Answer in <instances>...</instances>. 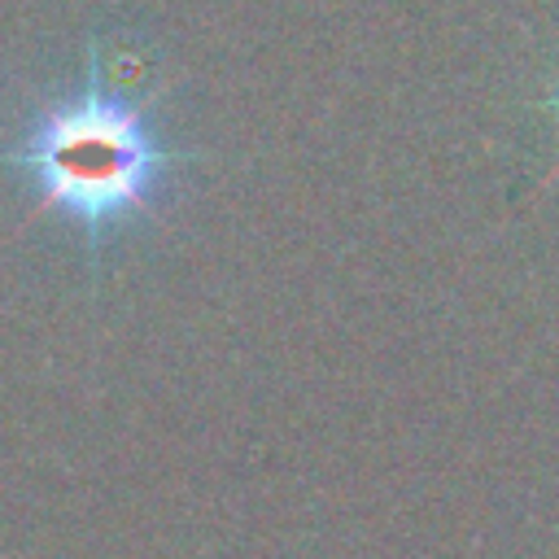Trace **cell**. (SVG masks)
<instances>
[{"mask_svg":"<svg viewBox=\"0 0 559 559\" xmlns=\"http://www.w3.org/2000/svg\"><path fill=\"white\" fill-rule=\"evenodd\" d=\"M542 105H546V109H559V92H550V96H546V100H542ZM555 179H559V162H555V166H550V170H546V179H542V183H537V192H546V188H550V183H555Z\"/></svg>","mask_w":559,"mask_h":559,"instance_id":"cell-2","label":"cell"},{"mask_svg":"<svg viewBox=\"0 0 559 559\" xmlns=\"http://www.w3.org/2000/svg\"><path fill=\"white\" fill-rule=\"evenodd\" d=\"M157 96L162 87L118 83L92 48L83 83L39 105L0 162L31 183L39 214H61L100 253L114 231L148 218L175 175L197 162V153L157 140L148 118Z\"/></svg>","mask_w":559,"mask_h":559,"instance_id":"cell-1","label":"cell"}]
</instances>
